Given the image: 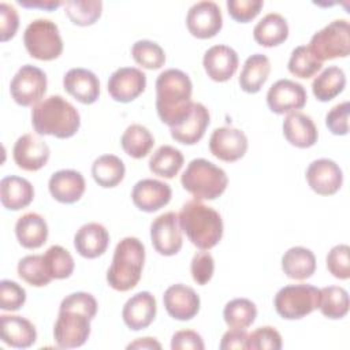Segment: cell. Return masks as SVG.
<instances>
[{"mask_svg":"<svg viewBox=\"0 0 350 350\" xmlns=\"http://www.w3.org/2000/svg\"><path fill=\"white\" fill-rule=\"evenodd\" d=\"M97 313V301L90 293L77 291L63 298L53 327V338L59 347H81L90 335V320Z\"/></svg>","mask_w":350,"mask_h":350,"instance_id":"cell-1","label":"cell"},{"mask_svg":"<svg viewBox=\"0 0 350 350\" xmlns=\"http://www.w3.org/2000/svg\"><path fill=\"white\" fill-rule=\"evenodd\" d=\"M193 83L178 68L163 71L156 79V109L160 120L170 127L180 123L191 111Z\"/></svg>","mask_w":350,"mask_h":350,"instance_id":"cell-2","label":"cell"},{"mask_svg":"<svg viewBox=\"0 0 350 350\" xmlns=\"http://www.w3.org/2000/svg\"><path fill=\"white\" fill-rule=\"evenodd\" d=\"M31 124L38 135L64 139L77 134L81 126V116L70 101L53 94L33 107Z\"/></svg>","mask_w":350,"mask_h":350,"instance_id":"cell-3","label":"cell"},{"mask_svg":"<svg viewBox=\"0 0 350 350\" xmlns=\"http://www.w3.org/2000/svg\"><path fill=\"white\" fill-rule=\"evenodd\" d=\"M178 220L189 241L201 250L215 247L223 237L224 227L220 213L200 200L187 201L182 206Z\"/></svg>","mask_w":350,"mask_h":350,"instance_id":"cell-4","label":"cell"},{"mask_svg":"<svg viewBox=\"0 0 350 350\" xmlns=\"http://www.w3.org/2000/svg\"><path fill=\"white\" fill-rule=\"evenodd\" d=\"M145 262V246L135 237H126L115 247L107 282L116 291H129L141 279Z\"/></svg>","mask_w":350,"mask_h":350,"instance_id":"cell-5","label":"cell"},{"mask_svg":"<svg viewBox=\"0 0 350 350\" xmlns=\"http://www.w3.org/2000/svg\"><path fill=\"white\" fill-rule=\"evenodd\" d=\"M180 183L196 200H215L220 197L228 178L223 168L206 159L191 160L180 176Z\"/></svg>","mask_w":350,"mask_h":350,"instance_id":"cell-6","label":"cell"},{"mask_svg":"<svg viewBox=\"0 0 350 350\" xmlns=\"http://www.w3.org/2000/svg\"><path fill=\"white\" fill-rule=\"evenodd\" d=\"M23 44L29 55L38 60L57 59L63 52V40L59 27L51 19L37 18L25 29Z\"/></svg>","mask_w":350,"mask_h":350,"instance_id":"cell-7","label":"cell"},{"mask_svg":"<svg viewBox=\"0 0 350 350\" xmlns=\"http://www.w3.org/2000/svg\"><path fill=\"white\" fill-rule=\"evenodd\" d=\"M320 288L312 284H290L282 287L273 299L278 314L286 320H298L319 308Z\"/></svg>","mask_w":350,"mask_h":350,"instance_id":"cell-8","label":"cell"},{"mask_svg":"<svg viewBox=\"0 0 350 350\" xmlns=\"http://www.w3.org/2000/svg\"><path fill=\"white\" fill-rule=\"evenodd\" d=\"M309 51L323 63L350 53V26L346 19H335L314 33L308 45Z\"/></svg>","mask_w":350,"mask_h":350,"instance_id":"cell-9","label":"cell"},{"mask_svg":"<svg viewBox=\"0 0 350 350\" xmlns=\"http://www.w3.org/2000/svg\"><path fill=\"white\" fill-rule=\"evenodd\" d=\"M45 72L31 64L22 66L12 77L10 83V93L14 101L22 107L38 104L46 93Z\"/></svg>","mask_w":350,"mask_h":350,"instance_id":"cell-10","label":"cell"},{"mask_svg":"<svg viewBox=\"0 0 350 350\" xmlns=\"http://www.w3.org/2000/svg\"><path fill=\"white\" fill-rule=\"evenodd\" d=\"M186 26L193 37L201 40L215 37L223 26L220 7L215 1L209 0L193 4L187 11Z\"/></svg>","mask_w":350,"mask_h":350,"instance_id":"cell-11","label":"cell"},{"mask_svg":"<svg viewBox=\"0 0 350 350\" xmlns=\"http://www.w3.org/2000/svg\"><path fill=\"white\" fill-rule=\"evenodd\" d=\"M150 239L159 254H176L183 245L178 215L175 212H165L157 216L150 224Z\"/></svg>","mask_w":350,"mask_h":350,"instance_id":"cell-12","label":"cell"},{"mask_svg":"<svg viewBox=\"0 0 350 350\" xmlns=\"http://www.w3.org/2000/svg\"><path fill=\"white\" fill-rule=\"evenodd\" d=\"M209 150L221 161H237L242 159L247 150V137L242 130L235 127H217L211 134Z\"/></svg>","mask_w":350,"mask_h":350,"instance_id":"cell-13","label":"cell"},{"mask_svg":"<svg viewBox=\"0 0 350 350\" xmlns=\"http://www.w3.org/2000/svg\"><path fill=\"white\" fill-rule=\"evenodd\" d=\"M308 94L305 88L291 79L276 81L267 93L269 109L278 115L298 111L305 107Z\"/></svg>","mask_w":350,"mask_h":350,"instance_id":"cell-14","label":"cell"},{"mask_svg":"<svg viewBox=\"0 0 350 350\" xmlns=\"http://www.w3.org/2000/svg\"><path fill=\"white\" fill-rule=\"evenodd\" d=\"M108 93L119 103L135 100L146 88V75L135 67H120L108 79Z\"/></svg>","mask_w":350,"mask_h":350,"instance_id":"cell-15","label":"cell"},{"mask_svg":"<svg viewBox=\"0 0 350 350\" xmlns=\"http://www.w3.org/2000/svg\"><path fill=\"white\" fill-rule=\"evenodd\" d=\"M49 154L46 142L34 134L21 135L12 148L15 164L25 171H38L48 163Z\"/></svg>","mask_w":350,"mask_h":350,"instance_id":"cell-16","label":"cell"},{"mask_svg":"<svg viewBox=\"0 0 350 350\" xmlns=\"http://www.w3.org/2000/svg\"><path fill=\"white\" fill-rule=\"evenodd\" d=\"M306 180L310 189L320 196L335 194L343 183L340 167L331 159H317L306 170Z\"/></svg>","mask_w":350,"mask_h":350,"instance_id":"cell-17","label":"cell"},{"mask_svg":"<svg viewBox=\"0 0 350 350\" xmlns=\"http://www.w3.org/2000/svg\"><path fill=\"white\" fill-rule=\"evenodd\" d=\"M163 302L167 313L180 321L193 319L200 310V297L194 288L178 283L170 286L163 295Z\"/></svg>","mask_w":350,"mask_h":350,"instance_id":"cell-18","label":"cell"},{"mask_svg":"<svg viewBox=\"0 0 350 350\" xmlns=\"http://www.w3.org/2000/svg\"><path fill=\"white\" fill-rule=\"evenodd\" d=\"M172 190L170 185L157 179H141L131 191L134 205L144 212H156L171 201Z\"/></svg>","mask_w":350,"mask_h":350,"instance_id":"cell-19","label":"cell"},{"mask_svg":"<svg viewBox=\"0 0 350 350\" xmlns=\"http://www.w3.org/2000/svg\"><path fill=\"white\" fill-rule=\"evenodd\" d=\"M156 312V298L149 291H139L126 301L122 309V317L130 329L139 331L152 324Z\"/></svg>","mask_w":350,"mask_h":350,"instance_id":"cell-20","label":"cell"},{"mask_svg":"<svg viewBox=\"0 0 350 350\" xmlns=\"http://www.w3.org/2000/svg\"><path fill=\"white\" fill-rule=\"evenodd\" d=\"M238 53L227 45H213L205 53L202 66L208 77L216 82L228 81L238 68Z\"/></svg>","mask_w":350,"mask_h":350,"instance_id":"cell-21","label":"cell"},{"mask_svg":"<svg viewBox=\"0 0 350 350\" xmlns=\"http://www.w3.org/2000/svg\"><path fill=\"white\" fill-rule=\"evenodd\" d=\"M64 90L82 104H93L100 96V81L86 68H71L63 77Z\"/></svg>","mask_w":350,"mask_h":350,"instance_id":"cell-22","label":"cell"},{"mask_svg":"<svg viewBox=\"0 0 350 350\" xmlns=\"http://www.w3.org/2000/svg\"><path fill=\"white\" fill-rule=\"evenodd\" d=\"M209 120L208 108L201 103H193L190 113L176 126L170 127L171 137L180 144L194 145L204 137Z\"/></svg>","mask_w":350,"mask_h":350,"instance_id":"cell-23","label":"cell"},{"mask_svg":"<svg viewBox=\"0 0 350 350\" xmlns=\"http://www.w3.org/2000/svg\"><path fill=\"white\" fill-rule=\"evenodd\" d=\"M85 178L75 170H59L53 172L48 182L51 196L62 204H74L85 193Z\"/></svg>","mask_w":350,"mask_h":350,"instance_id":"cell-24","label":"cell"},{"mask_svg":"<svg viewBox=\"0 0 350 350\" xmlns=\"http://www.w3.org/2000/svg\"><path fill=\"white\" fill-rule=\"evenodd\" d=\"M283 135L293 146L305 149L317 142L319 131L309 115L301 111H293L283 120Z\"/></svg>","mask_w":350,"mask_h":350,"instance_id":"cell-25","label":"cell"},{"mask_svg":"<svg viewBox=\"0 0 350 350\" xmlns=\"http://www.w3.org/2000/svg\"><path fill=\"white\" fill-rule=\"evenodd\" d=\"M109 234L107 228L96 221L79 227L74 235V247L85 258H96L107 250Z\"/></svg>","mask_w":350,"mask_h":350,"instance_id":"cell-26","label":"cell"},{"mask_svg":"<svg viewBox=\"0 0 350 350\" xmlns=\"http://www.w3.org/2000/svg\"><path fill=\"white\" fill-rule=\"evenodd\" d=\"M1 340L15 349H26L36 343L37 331L34 324L16 314H1Z\"/></svg>","mask_w":350,"mask_h":350,"instance_id":"cell-27","label":"cell"},{"mask_svg":"<svg viewBox=\"0 0 350 350\" xmlns=\"http://www.w3.org/2000/svg\"><path fill=\"white\" fill-rule=\"evenodd\" d=\"M34 198L33 185L21 176L8 175L0 182V200L4 208L19 211L30 205Z\"/></svg>","mask_w":350,"mask_h":350,"instance_id":"cell-28","label":"cell"},{"mask_svg":"<svg viewBox=\"0 0 350 350\" xmlns=\"http://www.w3.org/2000/svg\"><path fill=\"white\" fill-rule=\"evenodd\" d=\"M15 235L21 246L26 249H38L46 242L48 224L41 215L27 212L16 220Z\"/></svg>","mask_w":350,"mask_h":350,"instance_id":"cell-29","label":"cell"},{"mask_svg":"<svg viewBox=\"0 0 350 350\" xmlns=\"http://www.w3.org/2000/svg\"><path fill=\"white\" fill-rule=\"evenodd\" d=\"M253 37L261 46H276L288 37L287 21L278 12H269L257 22L253 29Z\"/></svg>","mask_w":350,"mask_h":350,"instance_id":"cell-30","label":"cell"},{"mask_svg":"<svg viewBox=\"0 0 350 350\" xmlns=\"http://www.w3.org/2000/svg\"><path fill=\"white\" fill-rule=\"evenodd\" d=\"M282 269L290 279H309L316 271V257L310 249L304 246L290 247L282 257Z\"/></svg>","mask_w":350,"mask_h":350,"instance_id":"cell-31","label":"cell"},{"mask_svg":"<svg viewBox=\"0 0 350 350\" xmlns=\"http://www.w3.org/2000/svg\"><path fill=\"white\" fill-rule=\"evenodd\" d=\"M271 72L269 59L262 53L250 55L239 74V86L246 93H257L267 82Z\"/></svg>","mask_w":350,"mask_h":350,"instance_id":"cell-32","label":"cell"},{"mask_svg":"<svg viewBox=\"0 0 350 350\" xmlns=\"http://www.w3.org/2000/svg\"><path fill=\"white\" fill-rule=\"evenodd\" d=\"M126 174L124 163L115 154H103L92 164V176L101 187L118 186Z\"/></svg>","mask_w":350,"mask_h":350,"instance_id":"cell-33","label":"cell"},{"mask_svg":"<svg viewBox=\"0 0 350 350\" xmlns=\"http://www.w3.org/2000/svg\"><path fill=\"white\" fill-rule=\"evenodd\" d=\"M185 157L182 152L171 145H161L149 159V170L161 178L172 179L182 168Z\"/></svg>","mask_w":350,"mask_h":350,"instance_id":"cell-34","label":"cell"},{"mask_svg":"<svg viewBox=\"0 0 350 350\" xmlns=\"http://www.w3.org/2000/svg\"><path fill=\"white\" fill-rule=\"evenodd\" d=\"M345 86V71L336 66H329L313 79L312 92L319 101H329L342 93Z\"/></svg>","mask_w":350,"mask_h":350,"instance_id":"cell-35","label":"cell"},{"mask_svg":"<svg viewBox=\"0 0 350 350\" xmlns=\"http://www.w3.org/2000/svg\"><path fill=\"white\" fill-rule=\"evenodd\" d=\"M120 144H122L123 150L130 157L142 159L153 148L154 138L145 126L134 123V124H130L124 130V133L120 138Z\"/></svg>","mask_w":350,"mask_h":350,"instance_id":"cell-36","label":"cell"},{"mask_svg":"<svg viewBox=\"0 0 350 350\" xmlns=\"http://www.w3.org/2000/svg\"><path fill=\"white\" fill-rule=\"evenodd\" d=\"M320 312L332 320L342 319L349 312V294L343 287L328 286L320 288Z\"/></svg>","mask_w":350,"mask_h":350,"instance_id":"cell-37","label":"cell"},{"mask_svg":"<svg viewBox=\"0 0 350 350\" xmlns=\"http://www.w3.org/2000/svg\"><path fill=\"white\" fill-rule=\"evenodd\" d=\"M223 317L230 328H247L257 317V308L247 298H235L226 304Z\"/></svg>","mask_w":350,"mask_h":350,"instance_id":"cell-38","label":"cell"},{"mask_svg":"<svg viewBox=\"0 0 350 350\" xmlns=\"http://www.w3.org/2000/svg\"><path fill=\"white\" fill-rule=\"evenodd\" d=\"M18 276L30 286L42 287L46 286L52 278L44 262V257L40 254L25 256L18 262Z\"/></svg>","mask_w":350,"mask_h":350,"instance_id":"cell-39","label":"cell"},{"mask_svg":"<svg viewBox=\"0 0 350 350\" xmlns=\"http://www.w3.org/2000/svg\"><path fill=\"white\" fill-rule=\"evenodd\" d=\"M64 5L66 15L78 26H90L96 23L103 11V1L100 0H68Z\"/></svg>","mask_w":350,"mask_h":350,"instance_id":"cell-40","label":"cell"},{"mask_svg":"<svg viewBox=\"0 0 350 350\" xmlns=\"http://www.w3.org/2000/svg\"><path fill=\"white\" fill-rule=\"evenodd\" d=\"M45 267L52 279L70 278L74 271V258L67 249L60 245H53L42 254Z\"/></svg>","mask_w":350,"mask_h":350,"instance_id":"cell-41","label":"cell"},{"mask_svg":"<svg viewBox=\"0 0 350 350\" xmlns=\"http://www.w3.org/2000/svg\"><path fill=\"white\" fill-rule=\"evenodd\" d=\"M323 63L309 51L306 45H299L295 49H293L287 67L288 71L302 79H308L317 74V71L321 70Z\"/></svg>","mask_w":350,"mask_h":350,"instance_id":"cell-42","label":"cell"},{"mask_svg":"<svg viewBox=\"0 0 350 350\" xmlns=\"http://www.w3.org/2000/svg\"><path fill=\"white\" fill-rule=\"evenodd\" d=\"M131 56L144 68L157 70L165 63L164 49L154 41L139 40L131 46Z\"/></svg>","mask_w":350,"mask_h":350,"instance_id":"cell-43","label":"cell"},{"mask_svg":"<svg viewBox=\"0 0 350 350\" xmlns=\"http://www.w3.org/2000/svg\"><path fill=\"white\" fill-rule=\"evenodd\" d=\"M350 247L345 243L334 246L327 254V268L329 273L340 280L350 278V262H349Z\"/></svg>","mask_w":350,"mask_h":350,"instance_id":"cell-44","label":"cell"},{"mask_svg":"<svg viewBox=\"0 0 350 350\" xmlns=\"http://www.w3.org/2000/svg\"><path fill=\"white\" fill-rule=\"evenodd\" d=\"M25 302L26 291L21 284L7 279H3L0 282V308L3 310H18L23 306Z\"/></svg>","mask_w":350,"mask_h":350,"instance_id":"cell-45","label":"cell"},{"mask_svg":"<svg viewBox=\"0 0 350 350\" xmlns=\"http://www.w3.org/2000/svg\"><path fill=\"white\" fill-rule=\"evenodd\" d=\"M247 349L252 350H279L282 349V336L278 329L269 325L258 327L252 334H249Z\"/></svg>","mask_w":350,"mask_h":350,"instance_id":"cell-46","label":"cell"},{"mask_svg":"<svg viewBox=\"0 0 350 350\" xmlns=\"http://www.w3.org/2000/svg\"><path fill=\"white\" fill-rule=\"evenodd\" d=\"M230 16L241 23L254 19L264 5L262 0H227Z\"/></svg>","mask_w":350,"mask_h":350,"instance_id":"cell-47","label":"cell"},{"mask_svg":"<svg viewBox=\"0 0 350 350\" xmlns=\"http://www.w3.org/2000/svg\"><path fill=\"white\" fill-rule=\"evenodd\" d=\"M213 271H215V261L209 252H197L193 256L191 264H190V272H191L193 280L197 284L200 286L206 284L212 279Z\"/></svg>","mask_w":350,"mask_h":350,"instance_id":"cell-48","label":"cell"},{"mask_svg":"<svg viewBox=\"0 0 350 350\" xmlns=\"http://www.w3.org/2000/svg\"><path fill=\"white\" fill-rule=\"evenodd\" d=\"M325 124L332 134L346 135L349 133V101L332 107L325 116Z\"/></svg>","mask_w":350,"mask_h":350,"instance_id":"cell-49","label":"cell"},{"mask_svg":"<svg viewBox=\"0 0 350 350\" xmlns=\"http://www.w3.org/2000/svg\"><path fill=\"white\" fill-rule=\"evenodd\" d=\"M19 26V16L14 5L0 3V40L3 42L11 40Z\"/></svg>","mask_w":350,"mask_h":350,"instance_id":"cell-50","label":"cell"},{"mask_svg":"<svg viewBox=\"0 0 350 350\" xmlns=\"http://www.w3.org/2000/svg\"><path fill=\"white\" fill-rule=\"evenodd\" d=\"M172 350H204L205 345L201 335L193 329L176 331L171 339Z\"/></svg>","mask_w":350,"mask_h":350,"instance_id":"cell-51","label":"cell"},{"mask_svg":"<svg viewBox=\"0 0 350 350\" xmlns=\"http://www.w3.org/2000/svg\"><path fill=\"white\" fill-rule=\"evenodd\" d=\"M247 339L249 334L246 332V328H230L227 332H224L221 338L220 349H247Z\"/></svg>","mask_w":350,"mask_h":350,"instance_id":"cell-52","label":"cell"},{"mask_svg":"<svg viewBox=\"0 0 350 350\" xmlns=\"http://www.w3.org/2000/svg\"><path fill=\"white\" fill-rule=\"evenodd\" d=\"M18 4H21L22 7H26V8H41V10L51 11V10H55V8L60 7L63 3L62 1H52V0H46V1H42V0H18Z\"/></svg>","mask_w":350,"mask_h":350,"instance_id":"cell-53","label":"cell"},{"mask_svg":"<svg viewBox=\"0 0 350 350\" xmlns=\"http://www.w3.org/2000/svg\"><path fill=\"white\" fill-rule=\"evenodd\" d=\"M127 349H161V345L154 339V338H139L134 342H131L130 345H127Z\"/></svg>","mask_w":350,"mask_h":350,"instance_id":"cell-54","label":"cell"}]
</instances>
